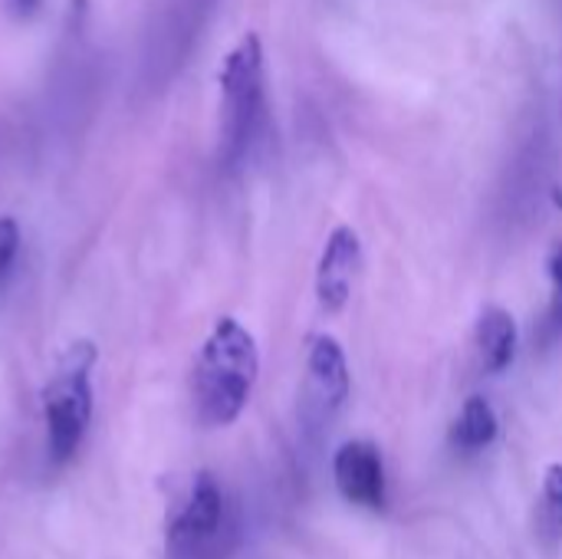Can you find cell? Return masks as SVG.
Returning a JSON list of instances; mask_svg holds the SVG:
<instances>
[{"label":"cell","instance_id":"cell-5","mask_svg":"<svg viewBox=\"0 0 562 559\" xmlns=\"http://www.w3.org/2000/svg\"><path fill=\"white\" fill-rule=\"evenodd\" d=\"M333 478L339 494L366 511H382L389 501L385 461L372 441H346L333 458Z\"/></svg>","mask_w":562,"mask_h":559},{"label":"cell","instance_id":"cell-10","mask_svg":"<svg viewBox=\"0 0 562 559\" xmlns=\"http://www.w3.org/2000/svg\"><path fill=\"white\" fill-rule=\"evenodd\" d=\"M550 280H553V297H550L547 320L540 323V346H553L557 339H562V244H557L550 254Z\"/></svg>","mask_w":562,"mask_h":559},{"label":"cell","instance_id":"cell-6","mask_svg":"<svg viewBox=\"0 0 562 559\" xmlns=\"http://www.w3.org/2000/svg\"><path fill=\"white\" fill-rule=\"evenodd\" d=\"M349 399L346 353L333 336H316L306 356V409L316 422H329Z\"/></svg>","mask_w":562,"mask_h":559},{"label":"cell","instance_id":"cell-1","mask_svg":"<svg viewBox=\"0 0 562 559\" xmlns=\"http://www.w3.org/2000/svg\"><path fill=\"white\" fill-rule=\"evenodd\" d=\"M260 353L247 326L221 316L194 362V405L204 425L224 428L240 418L257 385Z\"/></svg>","mask_w":562,"mask_h":559},{"label":"cell","instance_id":"cell-12","mask_svg":"<svg viewBox=\"0 0 562 559\" xmlns=\"http://www.w3.org/2000/svg\"><path fill=\"white\" fill-rule=\"evenodd\" d=\"M16 254H20V227L13 217H0V277L10 270Z\"/></svg>","mask_w":562,"mask_h":559},{"label":"cell","instance_id":"cell-4","mask_svg":"<svg viewBox=\"0 0 562 559\" xmlns=\"http://www.w3.org/2000/svg\"><path fill=\"white\" fill-rule=\"evenodd\" d=\"M234 544V514L211 471L194 474L181 511L168 527V559H224Z\"/></svg>","mask_w":562,"mask_h":559},{"label":"cell","instance_id":"cell-7","mask_svg":"<svg viewBox=\"0 0 562 559\" xmlns=\"http://www.w3.org/2000/svg\"><path fill=\"white\" fill-rule=\"evenodd\" d=\"M359 267H362L359 234L352 227H336L323 247L319 270H316V293H319V306L326 313H339L349 303Z\"/></svg>","mask_w":562,"mask_h":559},{"label":"cell","instance_id":"cell-3","mask_svg":"<svg viewBox=\"0 0 562 559\" xmlns=\"http://www.w3.org/2000/svg\"><path fill=\"white\" fill-rule=\"evenodd\" d=\"M221 155L227 165L250 148L263 115V43L244 33L221 63Z\"/></svg>","mask_w":562,"mask_h":559},{"label":"cell","instance_id":"cell-8","mask_svg":"<svg viewBox=\"0 0 562 559\" xmlns=\"http://www.w3.org/2000/svg\"><path fill=\"white\" fill-rule=\"evenodd\" d=\"M477 353L491 372H504L517 359V323L504 306H484L477 316Z\"/></svg>","mask_w":562,"mask_h":559},{"label":"cell","instance_id":"cell-9","mask_svg":"<svg viewBox=\"0 0 562 559\" xmlns=\"http://www.w3.org/2000/svg\"><path fill=\"white\" fill-rule=\"evenodd\" d=\"M497 438V412L487 399L471 395L451 425V445L461 451H484Z\"/></svg>","mask_w":562,"mask_h":559},{"label":"cell","instance_id":"cell-13","mask_svg":"<svg viewBox=\"0 0 562 559\" xmlns=\"http://www.w3.org/2000/svg\"><path fill=\"white\" fill-rule=\"evenodd\" d=\"M13 3V10H20V13H30L40 0H10Z\"/></svg>","mask_w":562,"mask_h":559},{"label":"cell","instance_id":"cell-11","mask_svg":"<svg viewBox=\"0 0 562 559\" xmlns=\"http://www.w3.org/2000/svg\"><path fill=\"white\" fill-rule=\"evenodd\" d=\"M543 504H547V524L562 530V465H550L543 478Z\"/></svg>","mask_w":562,"mask_h":559},{"label":"cell","instance_id":"cell-2","mask_svg":"<svg viewBox=\"0 0 562 559\" xmlns=\"http://www.w3.org/2000/svg\"><path fill=\"white\" fill-rule=\"evenodd\" d=\"M99 349L89 339L69 343L43 389V418H46V448L56 465H66L86 438L92 422V369Z\"/></svg>","mask_w":562,"mask_h":559}]
</instances>
